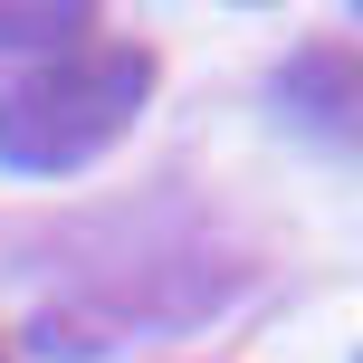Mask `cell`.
<instances>
[{"mask_svg": "<svg viewBox=\"0 0 363 363\" xmlns=\"http://www.w3.org/2000/svg\"><path fill=\"white\" fill-rule=\"evenodd\" d=\"M0 363H10V354H0Z\"/></svg>", "mask_w": 363, "mask_h": 363, "instance_id": "3957f363", "label": "cell"}, {"mask_svg": "<svg viewBox=\"0 0 363 363\" xmlns=\"http://www.w3.org/2000/svg\"><path fill=\"white\" fill-rule=\"evenodd\" d=\"M277 106H287L296 125L335 134V144H363V57L335 48V38H325V48H306V57H287Z\"/></svg>", "mask_w": 363, "mask_h": 363, "instance_id": "7a4b0ae2", "label": "cell"}, {"mask_svg": "<svg viewBox=\"0 0 363 363\" xmlns=\"http://www.w3.org/2000/svg\"><path fill=\"white\" fill-rule=\"evenodd\" d=\"M153 96V48L144 38H77V48L38 57L19 86H0V163L10 172H86L134 134Z\"/></svg>", "mask_w": 363, "mask_h": 363, "instance_id": "6da1fadb", "label": "cell"}, {"mask_svg": "<svg viewBox=\"0 0 363 363\" xmlns=\"http://www.w3.org/2000/svg\"><path fill=\"white\" fill-rule=\"evenodd\" d=\"M354 363H363V354H354Z\"/></svg>", "mask_w": 363, "mask_h": 363, "instance_id": "277c9868", "label": "cell"}]
</instances>
